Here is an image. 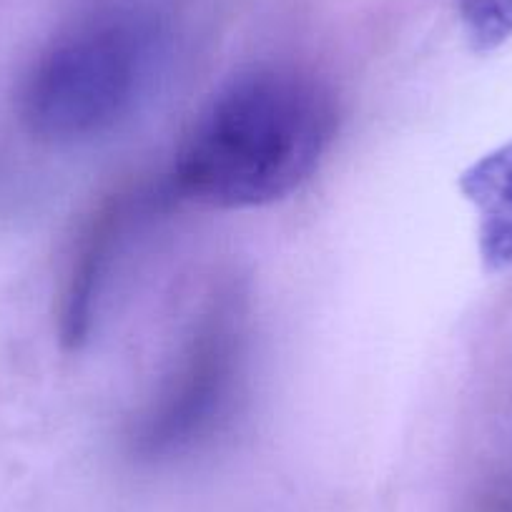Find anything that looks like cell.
Instances as JSON below:
<instances>
[{
    "label": "cell",
    "instance_id": "obj_2",
    "mask_svg": "<svg viewBox=\"0 0 512 512\" xmlns=\"http://www.w3.org/2000/svg\"><path fill=\"white\" fill-rule=\"evenodd\" d=\"M156 71L146 23L106 16L66 33L33 61L18 86V118L48 144H83L134 116Z\"/></svg>",
    "mask_w": 512,
    "mask_h": 512
},
{
    "label": "cell",
    "instance_id": "obj_4",
    "mask_svg": "<svg viewBox=\"0 0 512 512\" xmlns=\"http://www.w3.org/2000/svg\"><path fill=\"white\" fill-rule=\"evenodd\" d=\"M144 206L146 199L136 194L113 199L111 204L98 211V216L83 234L61 307V337L71 347L83 344L91 334L93 319L98 314V302H101L103 289L111 279L118 251H121L123 239L131 231L136 216L144 211Z\"/></svg>",
    "mask_w": 512,
    "mask_h": 512
},
{
    "label": "cell",
    "instance_id": "obj_3",
    "mask_svg": "<svg viewBox=\"0 0 512 512\" xmlns=\"http://www.w3.org/2000/svg\"><path fill=\"white\" fill-rule=\"evenodd\" d=\"M246 362V319L239 294H219L194 322L174 369L131 430L144 460L181 455L214 435L239 395Z\"/></svg>",
    "mask_w": 512,
    "mask_h": 512
},
{
    "label": "cell",
    "instance_id": "obj_1",
    "mask_svg": "<svg viewBox=\"0 0 512 512\" xmlns=\"http://www.w3.org/2000/svg\"><path fill=\"white\" fill-rule=\"evenodd\" d=\"M327 86L259 68L221 88L191 123L164 191L211 209H259L302 189L337 136Z\"/></svg>",
    "mask_w": 512,
    "mask_h": 512
},
{
    "label": "cell",
    "instance_id": "obj_6",
    "mask_svg": "<svg viewBox=\"0 0 512 512\" xmlns=\"http://www.w3.org/2000/svg\"><path fill=\"white\" fill-rule=\"evenodd\" d=\"M455 6L475 51H495L512 38V0H455Z\"/></svg>",
    "mask_w": 512,
    "mask_h": 512
},
{
    "label": "cell",
    "instance_id": "obj_5",
    "mask_svg": "<svg viewBox=\"0 0 512 512\" xmlns=\"http://www.w3.org/2000/svg\"><path fill=\"white\" fill-rule=\"evenodd\" d=\"M460 189L477 214L485 267H512V141L477 159L460 176Z\"/></svg>",
    "mask_w": 512,
    "mask_h": 512
}]
</instances>
